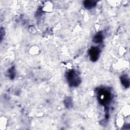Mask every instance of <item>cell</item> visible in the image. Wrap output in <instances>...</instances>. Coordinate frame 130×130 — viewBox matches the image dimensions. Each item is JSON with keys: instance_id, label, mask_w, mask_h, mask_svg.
I'll return each mask as SVG.
<instances>
[{"instance_id": "cell-1", "label": "cell", "mask_w": 130, "mask_h": 130, "mask_svg": "<svg viewBox=\"0 0 130 130\" xmlns=\"http://www.w3.org/2000/svg\"><path fill=\"white\" fill-rule=\"evenodd\" d=\"M68 78L72 85H77L78 84V82L79 81L78 77L74 71H71L68 73Z\"/></svg>"}, {"instance_id": "cell-2", "label": "cell", "mask_w": 130, "mask_h": 130, "mask_svg": "<svg viewBox=\"0 0 130 130\" xmlns=\"http://www.w3.org/2000/svg\"><path fill=\"white\" fill-rule=\"evenodd\" d=\"M90 54L91 60L93 61H95L97 60L99 55V49L98 48H96V47H93V48L90 50Z\"/></svg>"}, {"instance_id": "cell-3", "label": "cell", "mask_w": 130, "mask_h": 130, "mask_svg": "<svg viewBox=\"0 0 130 130\" xmlns=\"http://www.w3.org/2000/svg\"><path fill=\"white\" fill-rule=\"evenodd\" d=\"M96 5L95 2L94 1H87L84 2V6L87 8H91L92 7H94V6Z\"/></svg>"}, {"instance_id": "cell-4", "label": "cell", "mask_w": 130, "mask_h": 130, "mask_svg": "<svg viewBox=\"0 0 130 130\" xmlns=\"http://www.w3.org/2000/svg\"><path fill=\"white\" fill-rule=\"evenodd\" d=\"M102 40V36L101 34H98L94 37V41L96 43H99Z\"/></svg>"}, {"instance_id": "cell-5", "label": "cell", "mask_w": 130, "mask_h": 130, "mask_svg": "<svg viewBox=\"0 0 130 130\" xmlns=\"http://www.w3.org/2000/svg\"><path fill=\"white\" fill-rule=\"evenodd\" d=\"M122 82H123V84L125 85V86L126 87V85H128V86H129V81L127 80L126 78H123V79H122Z\"/></svg>"}]
</instances>
